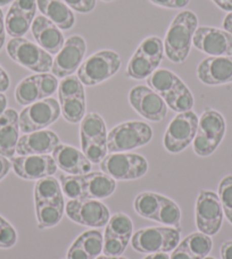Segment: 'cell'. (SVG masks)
<instances>
[{"label":"cell","mask_w":232,"mask_h":259,"mask_svg":"<svg viewBox=\"0 0 232 259\" xmlns=\"http://www.w3.org/2000/svg\"><path fill=\"white\" fill-rule=\"evenodd\" d=\"M121 68L120 55L113 50H99L82 62L78 77L82 84L94 87L114 76Z\"/></svg>","instance_id":"obj_5"},{"label":"cell","mask_w":232,"mask_h":259,"mask_svg":"<svg viewBox=\"0 0 232 259\" xmlns=\"http://www.w3.org/2000/svg\"><path fill=\"white\" fill-rule=\"evenodd\" d=\"M7 109V98L4 94H0V116Z\"/></svg>","instance_id":"obj_51"},{"label":"cell","mask_w":232,"mask_h":259,"mask_svg":"<svg viewBox=\"0 0 232 259\" xmlns=\"http://www.w3.org/2000/svg\"><path fill=\"white\" fill-rule=\"evenodd\" d=\"M0 220H2V216H0Z\"/></svg>","instance_id":"obj_57"},{"label":"cell","mask_w":232,"mask_h":259,"mask_svg":"<svg viewBox=\"0 0 232 259\" xmlns=\"http://www.w3.org/2000/svg\"><path fill=\"white\" fill-rule=\"evenodd\" d=\"M57 77L52 73H38L30 75L18 83L15 99L22 106H29L36 101L49 98L58 89Z\"/></svg>","instance_id":"obj_13"},{"label":"cell","mask_w":232,"mask_h":259,"mask_svg":"<svg viewBox=\"0 0 232 259\" xmlns=\"http://www.w3.org/2000/svg\"><path fill=\"white\" fill-rule=\"evenodd\" d=\"M36 8V0H14L5 17L6 32L12 38H23L29 32Z\"/></svg>","instance_id":"obj_19"},{"label":"cell","mask_w":232,"mask_h":259,"mask_svg":"<svg viewBox=\"0 0 232 259\" xmlns=\"http://www.w3.org/2000/svg\"><path fill=\"white\" fill-rule=\"evenodd\" d=\"M151 138L152 130L147 123L123 122L113 127L107 134V150L112 154L137 149L149 143Z\"/></svg>","instance_id":"obj_6"},{"label":"cell","mask_w":232,"mask_h":259,"mask_svg":"<svg viewBox=\"0 0 232 259\" xmlns=\"http://www.w3.org/2000/svg\"><path fill=\"white\" fill-rule=\"evenodd\" d=\"M7 54L14 62L36 73L52 71L53 57L49 53L25 38H13L7 44Z\"/></svg>","instance_id":"obj_7"},{"label":"cell","mask_w":232,"mask_h":259,"mask_svg":"<svg viewBox=\"0 0 232 259\" xmlns=\"http://www.w3.org/2000/svg\"><path fill=\"white\" fill-rule=\"evenodd\" d=\"M198 27V17L191 11L178 13L171 22L164 39V54L171 62L181 64L187 59Z\"/></svg>","instance_id":"obj_1"},{"label":"cell","mask_w":232,"mask_h":259,"mask_svg":"<svg viewBox=\"0 0 232 259\" xmlns=\"http://www.w3.org/2000/svg\"><path fill=\"white\" fill-rule=\"evenodd\" d=\"M16 241L17 233L15 229L2 217V220H0V248H12L15 246Z\"/></svg>","instance_id":"obj_40"},{"label":"cell","mask_w":232,"mask_h":259,"mask_svg":"<svg viewBox=\"0 0 232 259\" xmlns=\"http://www.w3.org/2000/svg\"><path fill=\"white\" fill-rule=\"evenodd\" d=\"M110 259H128V258H125V257H121V256H119V257H110Z\"/></svg>","instance_id":"obj_54"},{"label":"cell","mask_w":232,"mask_h":259,"mask_svg":"<svg viewBox=\"0 0 232 259\" xmlns=\"http://www.w3.org/2000/svg\"><path fill=\"white\" fill-rule=\"evenodd\" d=\"M60 116L59 103L54 98H46L31 104L18 114L20 130L23 133H31L45 130L55 123Z\"/></svg>","instance_id":"obj_11"},{"label":"cell","mask_w":232,"mask_h":259,"mask_svg":"<svg viewBox=\"0 0 232 259\" xmlns=\"http://www.w3.org/2000/svg\"><path fill=\"white\" fill-rule=\"evenodd\" d=\"M103 2H112V0H103Z\"/></svg>","instance_id":"obj_56"},{"label":"cell","mask_w":232,"mask_h":259,"mask_svg":"<svg viewBox=\"0 0 232 259\" xmlns=\"http://www.w3.org/2000/svg\"><path fill=\"white\" fill-rule=\"evenodd\" d=\"M170 259H197V258L188 250V248L185 247L182 242H181L180 244H178V247L174 249Z\"/></svg>","instance_id":"obj_43"},{"label":"cell","mask_w":232,"mask_h":259,"mask_svg":"<svg viewBox=\"0 0 232 259\" xmlns=\"http://www.w3.org/2000/svg\"><path fill=\"white\" fill-rule=\"evenodd\" d=\"M105 233L130 241L133 233V224L131 219L127 214H123V212H118V214L113 215L108 221Z\"/></svg>","instance_id":"obj_36"},{"label":"cell","mask_w":232,"mask_h":259,"mask_svg":"<svg viewBox=\"0 0 232 259\" xmlns=\"http://www.w3.org/2000/svg\"><path fill=\"white\" fill-rule=\"evenodd\" d=\"M87 52L86 40L74 34L65 40L64 46L53 61L52 74L56 77H67L76 72L83 62Z\"/></svg>","instance_id":"obj_17"},{"label":"cell","mask_w":232,"mask_h":259,"mask_svg":"<svg viewBox=\"0 0 232 259\" xmlns=\"http://www.w3.org/2000/svg\"><path fill=\"white\" fill-rule=\"evenodd\" d=\"M9 85H11V78H9L7 72L0 66V94L7 91Z\"/></svg>","instance_id":"obj_44"},{"label":"cell","mask_w":232,"mask_h":259,"mask_svg":"<svg viewBox=\"0 0 232 259\" xmlns=\"http://www.w3.org/2000/svg\"><path fill=\"white\" fill-rule=\"evenodd\" d=\"M198 116L192 110L179 113L166 128L163 143L171 154L183 151L194 141L198 127Z\"/></svg>","instance_id":"obj_12"},{"label":"cell","mask_w":232,"mask_h":259,"mask_svg":"<svg viewBox=\"0 0 232 259\" xmlns=\"http://www.w3.org/2000/svg\"><path fill=\"white\" fill-rule=\"evenodd\" d=\"M14 0H0V7H5L7 6V5H9L11 3H13Z\"/></svg>","instance_id":"obj_52"},{"label":"cell","mask_w":232,"mask_h":259,"mask_svg":"<svg viewBox=\"0 0 232 259\" xmlns=\"http://www.w3.org/2000/svg\"><path fill=\"white\" fill-rule=\"evenodd\" d=\"M34 201H64L60 184L53 177L38 180L34 187Z\"/></svg>","instance_id":"obj_30"},{"label":"cell","mask_w":232,"mask_h":259,"mask_svg":"<svg viewBox=\"0 0 232 259\" xmlns=\"http://www.w3.org/2000/svg\"><path fill=\"white\" fill-rule=\"evenodd\" d=\"M159 206V193L155 192H142L138 194L136 200H134V209L139 215L147 220L156 221Z\"/></svg>","instance_id":"obj_34"},{"label":"cell","mask_w":232,"mask_h":259,"mask_svg":"<svg viewBox=\"0 0 232 259\" xmlns=\"http://www.w3.org/2000/svg\"><path fill=\"white\" fill-rule=\"evenodd\" d=\"M223 214L232 224V175H226L219 184V194Z\"/></svg>","instance_id":"obj_38"},{"label":"cell","mask_w":232,"mask_h":259,"mask_svg":"<svg viewBox=\"0 0 232 259\" xmlns=\"http://www.w3.org/2000/svg\"><path fill=\"white\" fill-rule=\"evenodd\" d=\"M162 98L164 99L166 106H169L171 109L176 113L189 112V110L192 109L195 103L191 91L184 84L183 81L178 83L169 92L162 96Z\"/></svg>","instance_id":"obj_29"},{"label":"cell","mask_w":232,"mask_h":259,"mask_svg":"<svg viewBox=\"0 0 232 259\" xmlns=\"http://www.w3.org/2000/svg\"><path fill=\"white\" fill-rule=\"evenodd\" d=\"M221 257L222 259H232V240L222 243Z\"/></svg>","instance_id":"obj_46"},{"label":"cell","mask_w":232,"mask_h":259,"mask_svg":"<svg viewBox=\"0 0 232 259\" xmlns=\"http://www.w3.org/2000/svg\"><path fill=\"white\" fill-rule=\"evenodd\" d=\"M197 76L206 85L232 83V56H211L198 64Z\"/></svg>","instance_id":"obj_21"},{"label":"cell","mask_w":232,"mask_h":259,"mask_svg":"<svg viewBox=\"0 0 232 259\" xmlns=\"http://www.w3.org/2000/svg\"><path fill=\"white\" fill-rule=\"evenodd\" d=\"M82 152L91 163L98 164L107 155V130L104 118L97 113L85 115L80 124Z\"/></svg>","instance_id":"obj_4"},{"label":"cell","mask_w":232,"mask_h":259,"mask_svg":"<svg viewBox=\"0 0 232 259\" xmlns=\"http://www.w3.org/2000/svg\"><path fill=\"white\" fill-rule=\"evenodd\" d=\"M194 47L210 56H232V34L213 26H198L192 39Z\"/></svg>","instance_id":"obj_18"},{"label":"cell","mask_w":232,"mask_h":259,"mask_svg":"<svg viewBox=\"0 0 232 259\" xmlns=\"http://www.w3.org/2000/svg\"><path fill=\"white\" fill-rule=\"evenodd\" d=\"M73 243L80 247L90 259H96L103 251L104 238L99 231L91 230L83 232Z\"/></svg>","instance_id":"obj_33"},{"label":"cell","mask_w":232,"mask_h":259,"mask_svg":"<svg viewBox=\"0 0 232 259\" xmlns=\"http://www.w3.org/2000/svg\"><path fill=\"white\" fill-rule=\"evenodd\" d=\"M64 201L35 202L38 228L40 230H44L57 225L64 215Z\"/></svg>","instance_id":"obj_28"},{"label":"cell","mask_w":232,"mask_h":259,"mask_svg":"<svg viewBox=\"0 0 232 259\" xmlns=\"http://www.w3.org/2000/svg\"><path fill=\"white\" fill-rule=\"evenodd\" d=\"M62 191L64 196L75 200L83 197V178L82 175H62L60 177Z\"/></svg>","instance_id":"obj_37"},{"label":"cell","mask_w":232,"mask_h":259,"mask_svg":"<svg viewBox=\"0 0 232 259\" xmlns=\"http://www.w3.org/2000/svg\"><path fill=\"white\" fill-rule=\"evenodd\" d=\"M130 105L143 118L151 122H161L166 117L168 106L164 99L149 87L136 85L129 92Z\"/></svg>","instance_id":"obj_16"},{"label":"cell","mask_w":232,"mask_h":259,"mask_svg":"<svg viewBox=\"0 0 232 259\" xmlns=\"http://www.w3.org/2000/svg\"><path fill=\"white\" fill-rule=\"evenodd\" d=\"M60 113L69 123H79L86 114V92L80 78L74 75L64 77L58 84Z\"/></svg>","instance_id":"obj_10"},{"label":"cell","mask_w":232,"mask_h":259,"mask_svg":"<svg viewBox=\"0 0 232 259\" xmlns=\"http://www.w3.org/2000/svg\"><path fill=\"white\" fill-rule=\"evenodd\" d=\"M63 2L73 11L87 14L94 11L97 0H63Z\"/></svg>","instance_id":"obj_41"},{"label":"cell","mask_w":232,"mask_h":259,"mask_svg":"<svg viewBox=\"0 0 232 259\" xmlns=\"http://www.w3.org/2000/svg\"><path fill=\"white\" fill-rule=\"evenodd\" d=\"M159 199L160 206L159 210H157L156 222L169 225L171 228L179 229L181 221V210L179 206L173 200L166 198L165 196H162V194H159Z\"/></svg>","instance_id":"obj_32"},{"label":"cell","mask_w":232,"mask_h":259,"mask_svg":"<svg viewBox=\"0 0 232 259\" xmlns=\"http://www.w3.org/2000/svg\"><path fill=\"white\" fill-rule=\"evenodd\" d=\"M6 40V26H5V16L4 13L0 8V50L3 49Z\"/></svg>","instance_id":"obj_47"},{"label":"cell","mask_w":232,"mask_h":259,"mask_svg":"<svg viewBox=\"0 0 232 259\" xmlns=\"http://www.w3.org/2000/svg\"><path fill=\"white\" fill-rule=\"evenodd\" d=\"M182 243L197 259H204L207 257L213 247V241L210 235L204 234L202 232L188 235L183 240Z\"/></svg>","instance_id":"obj_35"},{"label":"cell","mask_w":232,"mask_h":259,"mask_svg":"<svg viewBox=\"0 0 232 259\" xmlns=\"http://www.w3.org/2000/svg\"><path fill=\"white\" fill-rule=\"evenodd\" d=\"M204 259H215V258H213V257H205V258H204Z\"/></svg>","instance_id":"obj_55"},{"label":"cell","mask_w":232,"mask_h":259,"mask_svg":"<svg viewBox=\"0 0 232 259\" xmlns=\"http://www.w3.org/2000/svg\"><path fill=\"white\" fill-rule=\"evenodd\" d=\"M181 81L182 80H181V78L172 71L166 68H161L156 69V71L147 78V84L150 89L157 92V94L162 97Z\"/></svg>","instance_id":"obj_31"},{"label":"cell","mask_w":232,"mask_h":259,"mask_svg":"<svg viewBox=\"0 0 232 259\" xmlns=\"http://www.w3.org/2000/svg\"><path fill=\"white\" fill-rule=\"evenodd\" d=\"M143 259H170V256L166 252H156V253H150L149 256H147Z\"/></svg>","instance_id":"obj_50"},{"label":"cell","mask_w":232,"mask_h":259,"mask_svg":"<svg viewBox=\"0 0 232 259\" xmlns=\"http://www.w3.org/2000/svg\"><path fill=\"white\" fill-rule=\"evenodd\" d=\"M180 229L175 228H146L134 232L131 243L134 250L141 253L169 252L178 247Z\"/></svg>","instance_id":"obj_8"},{"label":"cell","mask_w":232,"mask_h":259,"mask_svg":"<svg viewBox=\"0 0 232 259\" xmlns=\"http://www.w3.org/2000/svg\"><path fill=\"white\" fill-rule=\"evenodd\" d=\"M60 143L58 136L50 130L25 133L18 139L16 154L20 156L48 155Z\"/></svg>","instance_id":"obj_22"},{"label":"cell","mask_w":232,"mask_h":259,"mask_svg":"<svg viewBox=\"0 0 232 259\" xmlns=\"http://www.w3.org/2000/svg\"><path fill=\"white\" fill-rule=\"evenodd\" d=\"M164 44L159 36L151 35L143 39L136 52L130 58L127 67V75L133 80L148 78L164 57Z\"/></svg>","instance_id":"obj_3"},{"label":"cell","mask_w":232,"mask_h":259,"mask_svg":"<svg viewBox=\"0 0 232 259\" xmlns=\"http://www.w3.org/2000/svg\"><path fill=\"white\" fill-rule=\"evenodd\" d=\"M217 7H220L222 11L232 12V0H212Z\"/></svg>","instance_id":"obj_48"},{"label":"cell","mask_w":232,"mask_h":259,"mask_svg":"<svg viewBox=\"0 0 232 259\" xmlns=\"http://www.w3.org/2000/svg\"><path fill=\"white\" fill-rule=\"evenodd\" d=\"M104 173L119 181L140 179L148 170V161L145 157L130 152H112L100 161Z\"/></svg>","instance_id":"obj_9"},{"label":"cell","mask_w":232,"mask_h":259,"mask_svg":"<svg viewBox=\"0 0 232 259\" xmlns=\"http://www.w3.org/2000/svg\"><path fill=\"white\" fill-rule=\"evenodd\" d=\"M69 220L89 228H104L110 219L109 210L103 202L95 199H75L65 205Z\"/></svg>","instance_id":"obj_15"},{"label":"cell","mask_w":232,"mask_h":259,"mask_svg":"<svg viewBox=\"0 0 232 259\" xmlns=\"http://www.w3.org/2000/svg\"><path fill=\"white\" fill-rule=\"evenodd\" d=\"M150 3L157 6L164 7V8H172V9H178V8H184L188 6L190 0H149Z\"/></svg>","instance_id":"obj_42"},{"label":"cell","mask_w":232,"mask_h":259,"mask_svg":"<svg viewBox=\"0 0 232 259\" xmlns=\"http://www.w3.org/2000/svg\"><path fill=\"white\" fill-rule=\"evenodd\" d=\"M12 167L17 177L24 180H40L53 177L57 172V165L53 156L31 155L12 159Z\"/></svg>","instance_id":"obj_20"},{"label":"cell","mask_w":232,"mask_h":259,"mask_svg":"<svg viewBox=\"0 0 232 259\" xmlns=\"http://www.w3.org/2000/svg\"><path fill=\"white\" fill-rule=\"evenodd\" d=\"M196 225L199 232L215 235L223 222V209L219 196L215 192L202 190L196 201Z\"/></svg>","instance_id":"obj_14"},{"label":"cell","mask_w":232,"mask_h":259,"mask_svg":"<svg viewBox=\"0 0 232 259\" xmlns=\"http://www.w3.org/2000/svg\"><path fill=\"white\" fill-rule=\"evenodd\" d=\"M41 14L55 23L60 30L67 31L75 24V16L72 9L63 0H36Z\"/></svg>","instance_id":"obj_26"},{"label":"cell","mask_w":232,"mask_h":259,"mask_svg":"<svg viewBox=\"0 0 232 259\" xmlns=\"http://www.w3.org/2000/svg\"><path fill=\"white\" fill-rule=\"evenodd\" d=\"M11 167L12 163L7 159V157L0 155V181L8 174Z\"/></svg>","instance_id":"obj_45"},{"label":"cell","mask_w":232,"mask_h":259,"mask_svg":"<svg viewBox=\"0 0 232 259\" xmlns=\"http://www.w3.org/2000/svg\"><path fill=\"white\" fill-rule=\"evenodd\" d=\"M18 113L8 108L0 116V155L13 158L16 154V147L20 139Z\"/></svg>","instance_id":"obj_25"},{"label":"cell","mask_w":232,"mask_h":259,"mask_svg":"<svg viewBox=\"0 0 232 259\" xmlns=\"http://www.w3.org/2000/svg\"><path fill=\"white\" fill-rule=\"evenodd\" d=\"M31 31L36 44L50 55H57L64 46L65 38L62 30L44 15L34 18Z\"/></svg>","instance_id":"obj_23"},{"label":"cell","mask_w":232,"mask_h":259,"mask_svg":"<svg viewBox=\"0 0 232 259\" xmlns=\"http://www.w3.org/2000/svg\"><path fill=\"white\" fill-rule=\"evenodd\" d=\"M57 167L69 175H86L90 173L91 161L75 147L59 143L53 151Z\"/></svg>","instance_id":"obj_24"},{"label":"cell","mask_w":232,"mask_h":259,"mask_svg":"<svg viewBox=\"0 0 232 259\" xmlns=\"http://www.w3.org/2000/svg\"><path fill=\"white\" fill-rule=\"evenodd\" d=\"M225 119L220 112L210 107L205 108L198 119V127L194 139V151L201 157L214 152L225 136Z\"/></svg>","instance_id":"obj_2"},{"label":"cell","mask_w":232,"mask_h":259,"mask_svg":"<svg viewBox=\"0 0 232 259\" xmlns=\"http://www.w3.org/2000/svg\"><path fill=\"white\" fill-rule=\"evenodd\" d=\"M223 27L226 32L232 34V12H230L223 20Z\"/></svg>","instance_id":"obj_49"},{"label":"cell","mask_w":232,"mask_h":259,"mask_svg":"<svg viewBox=\"0 0 232 259\" xmlns=\"http://www.w3.org/2000/svg\"><path fill=\"white\" fill-rule=\"evenodd\" d=\"M128 243L129 240L118 238L114 237V235L105 233L103 246L104 255L108 257H119L125 251V249L128 247Z\"/></svg>","instance_id":"obj_39"},{"label":"cell","mask_w":232,"mask_h":259,"mask_svg":"<svg viewBox=\"0 0 232 259\" xmlns=\"http://www.w3.org/2000/svg\"><path fill=\"white\" fill-rule=\"evenodd\" d=\"M96 259H110V257H108V256H98V257H97Z\"/></svg>","instance_id":"obj_53"},{"label":"cell","mask_w":232,"mask_h":259,"mask_svg":"<svg viewBox=\"0 0 232 259\" xmlns=\"http://www.w3.org/2000/svg\"><path fill=\"white\" fill-rule=\"evenodd\" d=\"M83 178V197L82 199H105L112 196L116 189V182L104 172H92Z\"/></svg>","instance_id":"obj_27"}]
</instances>
